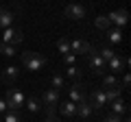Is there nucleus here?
<instances>
[{
	"instance_id": "dca6fc26",
	"label": "nucleus",
	"mask_w": 131,
	"mask_h": 122,
	"mask_svg": "<svg viewBox=\"0 0 131 122\" xmlns=\"http://www.w3.org/2000/svg\"><path fill=\"white\" fill-rule=\"evenodd\" d=\"M109 105H112V113H116V116H120V118L125 116L127 111H129V105H127L122 98H116V100H112Z\"/></svg>"
},
{
	"instance_id": "0eeeda50",
	"label": "nucleus",
	"mask_w": 131,
	"mask_h": 122,
	"mask_svg": "<svg viewBox=\"0 0 131 122\" xmlns=\"http://www.w3.org/2000/svg\"><path fill=\"white\" fill-rule=\"evenodd\" d=\"M88 103L92 105V109L94 111H101L103 107H107V98H105V92L103 89H92L90 92V98H88Z\"/></svg>"
},
{
	"instance_id": "cd10ccee",
	"label": "nucleus",
	"mask_w": 131,
	"mask_h": 122,
	"mask_svg": "<svg viewBox=\"0 0 131 122\" xmlns=\"http://www.w3.org/2000/svg\"><path fill=\"white\" fill-rule=\"evenodd\" d=\"M74 61H77V55H74V52L63 55V63H66V66H74Z\"/></svg>"
},
{
	"instance_id": "c756f323",
	"label": "nucleus",
	"mask_w": 131,
	"mask_h": 122,
	"mask_svg": "<svg viewBox=\"0 0 131 122\" xmlns=\"http://www.w3.org/2000/svg\"><path fill=\"white\" fill-rule=\"evenodd\" d=\"M131 85V76H129V72H125V74H122V81H120V87L125 89V87H129Z\"/></svg>"
},
{
	"instance_id": "b1692460",
	"label": "nucleus",
	"mask_w": 131,
	"mask_h": 122,
	"mask_svg": "<svg viewBox=\"0 0 131 122\" xmlns=\"http://www.w3.org/2000/svg\"><path fill=\"white\" fill-rule=\"evenodd\" d=\"M2 122H22V116L18 111H7L2 116Z\"/></svg>"
},
{
	"instance_id": "2f4dec72",
	"label": "nucleus",
	"mask_w": 131,
	"mask_h": 122,
	"mask_svg": "<svg viewBox=\"0 0 131 122\" xmlns=\"http://www.w3.org/2000/svg\"><path fill=\"white\" fill-rule=\"evenodd\" d=\"M44 122H59V118H57V116H46Z\"/></svg>"
},
{
	"instance_id": "20e7f679",
	"label": "nucleus",
	"mask_w": 131,
	"mask_h": 122,
	"mask_svg": "<svg viewBox=\"0 0 131 122\" xmlns=\"http://www.w3.org/2000/svg\"><path fill=\"white\" fill-rule=\"evenodd\" d=\"M22 39H24L22 31H20V28L9 26V28H5V31H2L0 42H2V44H9V46H18V44H22Z\"/></svg>"
},
{
	"instance_id": "423d86ee",
	"label": "nucleus",
	"mask_w": 131,
	"mask_h": 122,
	"mask_svg": "<svg viewBox=\"0 0 131 122\" xmlns=\"http://www.w3.org/2000/svg\"><path fill=\"white\" fill-rule=\"evenodd\" d=\"M63 15L68 20H83L85 15H88V9H85L83 5H79V2H70V5L63 9Z\"/></svg>"
},
{
	"instance_id": "f257e3e1",
	"label": "nucleus",
	"mask_w": 131,
	"mask_h": 122,
	"mask_svg": "<svg viewBox=\"0 0 131 122\" xmlns=\"http://www.w3.org/2000/svg\"><path fill=\"white\" fill-rule=\"evenodd\" d=\"M46 57L44 55H39V52H33V50H28V52H22V66L26 68V70H31V72H39V70H44L46 68Z\"/></svg>"
},
{
	"instance_id": "2eb2a0df",
	"label": "nucleus",
	"mask_w": 131,
	"mask_h": 122,
	"mask_svg": "<svg viewBox=\"0 0 131 122\" xmlns=\"http://www.w3.org/2000/svg\"><path fill=\"white\" fill-rule=\"evenodd\" d=\"M18 76H20V70L15 66H7L5 70H2V81H5L7 85H11L13 81H18Z\"/></svg>"
},
{
	"instance_id": "bb28decb",
	"label": "nucleus",
	"mask_w": 131,
	"mask_h": 122,
	"mask_svg": "<svg viewBox=\"0 0 131 122\" xmlns=\"http://www.w3.org/2000/svg\"><path fill=\"white\" fill-rule=\"evenodd\" d=\"M98 55L103 57L105 61H109V59H114V57H116V52H114L109 46H105V48H101V50H98Z\"/></svg>"
},
{
	"instance_id": "6ab92c4d",
	"label": "nucleus",
	"mask_w": 131,
	"mask_h": 122,
	"mask_svg": "<svg viewBox=\"0 0 131 122\" xmlns=\"http://www.w3.org/2000/svg\"><path fill=\"white\" fill-rule=\"evenodd\" d=\"M120 81H118L116 74H103V83H101V89H107V87H118Z\"/></svg>"
},
{
	"instance_id": "39448f33",
	"label": "nucleus",
	"mask_w": 131,
	"mask_h": 122,
	"mask_svg": "<svg viewBox=\"0 0 131 122\" xmlns=\"http://www.w3.org/2000/svg\"><path fill=\"white\" fill-rule=\"evenodd\" d=\"M88 98V94H85V85L81 83V81H74V83L68 87V100H72V103H81V100Z\"/></svg>"
},
{
	"instance_id": "9d476101",
	"label": "nucleus",
	"mask_w": 131,
	"mask_h": 122,
	"mask_svg": "<svg viewBox=\"0 0 131 122\" xmlns=\"http://www.w3.org/2000/svg\"><path fill=\"white\" fill-rule=\"evenodd\" d=\"M59 98H61V92L48 87L46 92L42 94V105L44 107H57V105H59Z\"/></svg>"
},
{
	"instance_id": "4468645a",
	"label": "nucleus",
	"mask_w": 131,
	"mask_h": 122,
	"mask_svg": "<svg viewBox=\"0 0 131 122\" xmlns=\"http://www.w3.org/2000/svg\"><path fill=\"white\" fill-rule=\"evenodd\" d=\"M13 20H15V15H13L11 9H0V28H2V31L9 28V26H13Z\"/></svg>"
},
{
	"instance_id": "ddd939ff",
	"label": "nucleus",
	"mask_w": 131,
	"mask_h": 122,
	"mask_svg": "<svg viewBox=\"0 0 131 122\" xmlns=\"http://www.w3.org/2000/svg\"><path fill=\"white\" fill-rule=\"evenodd\" d=\"M92 113H94V109H92V105L88 103V98L81 100V103H77V118L88 120V118H92Z\"/></svg>"
},
{
	"instance_id": "393cba45",
	"label": "nucleus",
	"mask_w": 131,
	"mask_h": 122,
	"mask_svg": "<svg viewBox=\"0 0 131 122\" xmlns=\"http://www.w3.org/2000/svg\"><path fill=\"white\" fill-rule=\"evenodd\" d=\"M57 48H59V52H63V55H68V52H70V42H68L66 37L57 39Z\"/></svg>"
},
{
	"instance_id": "a878e982",
	"label": "nucleus",
	"mask_w": 131,
	"mask_h": 122,
	"mask_svg": "<svg viewBox=\"0 0 131 122\" xmlns=\"http://www.w3.org/2000/svg\"><path fill=\"white\" fill-rule=\"evenodd\" d=\"M0 55L13 57V55H15V46H9V44H2V42H0Z\"/></svg>"
},
{
	"instance_id": "c85d7f7f",
	"label": "nucleus",
	"mask_w": 131,
	"mask_h": 122,
	"mask_svg": "<svg viewBox=\"0 0 131 122\" xmlns=\"http://www.w3.org/2000/svg\"><path fill=\"white\" fill-rule=\"evenodd\" d=\"M101 122H122V118H120V116H116V113H107V116H105Z\"/></svg>"
},
{
	"instance_id": "a211bd4d",
	"label": "nucleus",
	"mask_w": 131,
	"mask_h": 122,
	"mask_svg": "<svg viewBox=\"0 0 131 122\" xmlns=\"http://www.w3.org/2000/svg\"><path fill=\"white\" fill-rule=\"evenodd\" d=\"M24 105H26V109H28L31 113H37V111H42V109H44L42 100H39V98H33V96L24 100Z\"/></svg>"
},
{
	"instance_id": "72a5a7b5",
	"label": "nucleus",
	"mask_w": 131,
	"mask_h": 122,
	"mask_svg": "<svg viewBox=\"0 0 131 122\" xmlns=\"http://www.w3.org/2000/svg\"><path fill=\"white\" fill-rule=\"evenodd\" d=\"M0 122H2V120H0Z\"/></svg>"
},
{
	"instance_id": "f03ea898",
	"label": "nucleus",
	"mask_w": 131,
	"mask_h": 122,
	"mask_svg": "<svg viewBox=\"0 0 131 122\" xmlns=\"http://www.w3.org/2000/svg\"><path fill=\"white\" fill-rule=\"evenodd\" d=\"M24 100H26V96H24L20 89H15V87L7 89L5 103H7V109H9V111H18L20 107H24Z\"/></svg>"
},
{
	"instance_id": "412c9836",
	"label": "nucleus",
	"mask_w": 131,
	"mask_h": 122,
	"mask_svg": "<svg viewBox=\"0 0 131 122\" xmlns=\"http://www.w3.org/2000/svg\"><path fill=\"white\" fill-rule=\"evenodd\" d=\"M103 92H105V98H107V103H112V100L120 98L122 87H120V85H118V87H107V89H103Z\"/></svg>"
},
{
	"instance_id": "1a4fd4ad",
	"label": "nucleus",
	"mask_w": 131,
	"mask_h": 122,
	"mask_svg": "<svg viewBox=\"0 0 131 122\" xmlns=\"http://www.w3.org/2000/svg\"><path fill=\"white\" fill-rule=\"evenodd\" d=\"M127 63H129V61L125 59V57H114V59H109L107 61V70L112 72V74H120V72H125L127 70Z\"/></svg>"
},
{
	"instance_id": "5701e85b",
	"label": "nucleus",
	"mask_w": 131,
	"mask_h": 122,
	"mask_svg": "<svg viewBox=\"0 0 131 122\" xmlns=\"http://www.w3.org/2000/svg\"><path fill=\"white\" fill-rule=\"evenodd\" d=\"M66 76H68V79H72V81H81L83 72H81L77 66H68V70H66Z\"/></svg>"
},
{
	"instance_id": "4be33fe9",
	"label": "nucleus",
	"mask_w": 131,
	"mask_h": 122,
	"mask_svg": "<svg viewBox=\"0 0 131 122\" xmlns=\"http://www.w3.org/2000/svg\"><path fill=\"white\" fill-rule=\"evenodd\" d=\"M94 26H96L98 31H107V28L112 26V22H109V18H107V15H98V18L94 20Z\"/></svg>"
},
{
	"instance_id": "aec40b11",
	"label": "nucleus",
	"mask_w": 131,
	"mask_h": 122,
	"mask_svg": "<svg viewBox=\"0 0 131 122\" xmlns=\"http://www.w3.org/2000/svg\"><path fill=\"white\" fill-rule=\"evenodd\" d=\"M63 87H66V76H61V74H52V76H50V89L61 92Z\"/></svg>"
},
{
	"instance_id": "f8f14e48",
	"label": "nucleus",
	"mask_w": 131,
	"mask_h": 122,
	"mask_svg": "<svg viewBox=\"0 0 131 122\" xmlns=\"http://www.w3.org/2000/svg\"><path fill=\"white\" fill-rule=\"evenodd\" d=\"M57 111H59L63 118H77V105L72 103V100H66V103L57 105Z\"/></svg>"
},
{
	"instance_id": "7c9ffc66",
	"label": "nucleus",
	"mask_w": 131,
	"mask_h": 122,
	"mask_svg": "<svg viewBox=\"0 0 131 122\" xmlns=\"http://www.w3.org/2000/svg\"><path fill=\"white\" fill-rule=\"evenodd\" d=\"M7 111H9V109H7V103H5V98H0V116H5Z\"/></svg>"
},
{
	"instance_id": "f3484780",
	"label": "nucleus",
	"mask_w": 131,
	"mask_h": 122,
	"mask_svg": "<svg viewBox=\"0 0 131 122\" xmlns=\"http://www.w3.org/2000/svg\"><path fill=\"white\" fill-rule=\"evenodd\" d=\"M105 39L109 44H120L122 42V31L120 28H107L105 31Z\"/></svg>"
},
{
	"instance_id": "6e6552de",
	"label": "nucleus",
	"mask_w": 131,
	"mask_h": 122,
	"mask_svg": "<svg viewBox=\"0 0 131 122\" xmlns=\"http://www.w3.org/2000/svg\"><path fill=\"white\" fill-rule=\"evenodd\" d=\"M94 48L90 42H85V39H72L70 42V52H74V55H90Z\"/></svg>"
},
{
	"instance_id": "7ed1b4c3",
	"label": "nucleus",
	"mask_w": 131,
	"mask_h": 122,
	"mask_svg": "<svg viewBox=\"0 0 131 122\" xmlns=\"http://www.w3.org/2000/svg\"><path fill=\"white\" fill-rule=\"evenodd\" d=\"M88 63H90V68L94 70V74H98V76H103L105 72H107V61L98 55V52H94V50L88 55Z\"/></svg>"
},
{
	"instance_id": "9b49d317",
	"label": "nucleus",
	"mask_w": 131,
	"mask_h": 122,
	"mask_svg": "<svg viewBox=\"0 0 131 122\" xmlns=\"http://www.w3.org/2000/svg\"><path fill=\"white\" fill-rule=\"evenodd\" d=\"M107 18H109V22H112V24H116V28H120V26H125V24H127L129 15H127V11H125V9H118V11H112V13H107Z\"/></svg>"
},
{
	"instance_id": "473e14b6",
	"label": "nucleus",
	"mask_w": 131,
	"mask_h": 122,
	"mask_svg": "<svg viewBox=\"0 0 131 122\" xmlns=\"http://www.w3.org/2000/svg\"><path fill=\"white\" fill-rule=\"evenodd\" d=\"M122 122H129V120H127V118H125V120H122Z\"/></svg>"
}]
</instances>
